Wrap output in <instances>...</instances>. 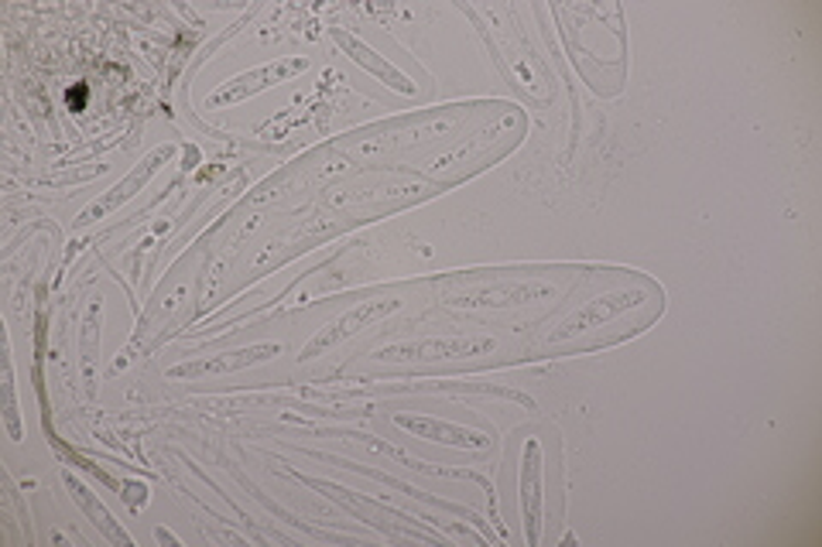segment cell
I'll list each match as a JSON object with an SVG mask.
<instances>
[{
	"label": "cell",
	"mask_w": 822,
	"mask_h": 547,
	"mask_svg": "<svg viewBox=\"0 0 822 547\" xmlns=\"http://www.w3.org/2000/svg\"><path fill=\"white\" fill-rule=\"evenodd\" d=\"M66 482H69V490H73V496H76V503L89 510V517H93V521H97V524H100V530H104L107 537L120 540V544H128V534H123V530H117L113 517H110V513H107V510H104V506H100L97 500H93V496H89V490H83V486H79V482H76L73 475H66Z\"/></svg>",
	"instance_id": "obj_7"
},
{
	"label": "cell",
	"mask_w": 822,
	"mask_h": 547,
	"mask_svg": "<svg viewBox=\"0 0 822 547\" xmlns=\"http://www.w3.org/2000/svg\"><path fill=\"white\" fill-rule=\"evenodd\" d=\"M398 425L415 431L422 438H432V441H446V445H459V448H484L487 438L477 435V431H466V428H456V425H439V422H429V417H398Z\"/></svg>",
	"instance_id": "obj_6"
},
{
	"label": "cell",
	"mask_w": 822,
	"mask_h": 547,
	"mask_svg": "<svg viewBox=\"0 0 822 547\" xmlns=\"http://www.w3.org/2000/svg\"><path fill=\"white\" fill-rule=\"evenodd\" d=\"M295 73H305V58H289V62H278V66H264V69H258V73H250V76L234 79L224 92H213V96H209V107H216V103H237V100H244L247 92L264 89L268 83L289 79V76H295Z\"/></svg>",
	"instance_id": "obj_3"
},
{
	"label": "cell",
	"mask_w": 822,
	"mask_h": 547,
	"mask_svg": "<svg viewBox=\"0 0 822 547\" xmlns=\"http://www.w3.org/2000/svg\"><path fill=\"white\" fill-rule=\"evenodd\" d=\"M630 305H635V295H607V298H596L590 302L583 311H576L573 318L565 321V326L555 332V339H569L573 332H583V329H596L599 321H607L620 311H627Z\"/></svg>",
	"instance_id": "obj_5"
},
{
	"label": "cell",
	"mask_w": 822,
	"mask_h": 547,
	"mask_svg": "<svg viewBox=\"0 0 822 547\" xmlns=\"http://www.w3.org/2000/svg\"><path fill=\"white\" fill-rule=\"evenodd\" d=\"M69 107H73V110H83V107H86V86H73V89H69Z\"/></svg>",
	"instance_id": "obj_8"
},
{
	"label": "cell",
	"mask_w": 822,
	"mask_h": 547,
	"mask_svg": "<svg viewBox=\"0 0 822 547\" xmlns=\"http://www.w3.org/2000/svg\"><path fill=\"white\" fill-rule=\"evenodd\" d=\"M268 357H278V346H255V349H240V352H227V357L219 360H199V363H182V367H172L169 376H206V373H227V370H240L247 363H258V360H268Z\"/></svg>",
	"instance_id": "obj_4"
},
{
	"label": "cell",
	"mask_w": 822,
	"mask_h": 547,
	"mask_svg": "<svg viewBox=\"0 0 822 547\" xmlns=\"http://www.w3.org/2000/svg\"><path fill=\"white\" fill-rule=\"evenodd\" d=\"M394 308H398V302H364V305L350 308L346 315H339V318H336V326H333V329L320 332V336H315V339L305 346V360L320 357L323 349L336 346V342H339V339H346V336L360 332L364 326H370L374 318H381V315H388V311H394Z\"/></svg>",
	"instance_id": "obj_2"
},
{
	"label": "cell",
	"mask_w": 822,
	"mask_h": 547,
	"mask_svg": "<svg viewBox=\"0 0 822 547\" xmlns=\"http://www.w3.org/2000/svg\"><path fill=\"white\" fill-rule=\"evenodd\" d=\"M494 339H425V342H404V346H388L377 357L388 360H450V357H480L490 352Z\"/></svg>",
	"instance_id": "obj_1"
}]
</instances>
